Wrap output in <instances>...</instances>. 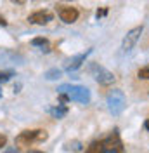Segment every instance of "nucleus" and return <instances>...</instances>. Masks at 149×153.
I'll use <instances>...</instances> for the list:
<instances>
[{
	"label": "nucleus",
	"instance_id": "obj_1",
	"mask_svg": "<svg viewBox=\"0 0 149 153\" xmlns=\"http://www.w3.org/2000/svg\"><path fill=\"white\" fill-rule=\"evenodd\" d=\"M57 91H59V94H64L68 97V101H76V103H82V105L90 103V91L82 85L63 84V85H59Z\"/></svg>",
	"mask_w": 149,
	"mask_h": 153
},
{
	"label": "nucleus",
	"instance_id": "obj_2",
	"mask_svg": "<svg viewBox=\"0 0 149 153\" xmlns=\"http://www.w3.org/2000/svg\"><path fill=\"white\" fill-rule=\"evenodd\" d=\"M47 137H49V134L45 131H42V129L24 131V132H21L16 137V144L21 146V148H28V146H31V144H35V143H44Z\"/></svg>",
	"mask_w": 149,
	"mask_h": 153
},
{
	"label": "nucleus",
	"instance_id": "obj_3",
	"mask_svg": "<svg viewBox=\"0 0 149 153\" xmlns=\"http://www.w3.org/2000/svg\"><path fill=\"white\" fill-rule=\"evenodd\" d=\"M106 103H108V110L113 115H120L125 108V94L120 89L109 91V94L106 96Z\"/></svg>",
	"mask_w": 149,
	"mask_h": 153
},
{
	"label": "nucleus",
	"instance_id": "obj_4",
	"mask_svg": "<svg viewBox=\"0 0 149 153\" xmlns=\"http://www.w3.org/2000/svg\"><path fill=\"white\" fill-rule=\"evenodd\" d=\"M101 146H103V153H125V148H123L118 131H114L108 137H104L101 141Z\"/></svg>",
	"mask_w": 149,
	"mask_h": 153
},
{
	"label": "nucleus",
	"instance_id": "obj_5",
	"mask_svg": "<svg viewBox=\"0 0 149 153\" xmlns=\"http://www.w3.org/2000/svg\"><path fill=\"white\" fill-rule=\"evenodd\" d=\"M89 71L94 75V78L101 84V85H111L113 82H114V75H113L109 70H106V68L99 66L97 63H92L90 66H89Z\"/></svg>",
	"mask_w": 149,
	"mask_h": 153
},
{
	"label": "nucleus",
	"instance_id": "obj_6",
	"mask_svg": "<svg viewBox=\"0 0 149 153\" xmlns=\"http://www.w3.org/2000/svg\"><path fill=\"white\" fill-rule=\"evenodd\" d=\"M140 35H142V26H135V28H132L125 38H123V42H121V49H123V52H128L132 49L135 47V44L139 42Z\"/></svg>",
	"mask_w": 149,
	"mask_h": 153
},
{
	"label": "nucleus",
	"instance_id": "obj_7",
	"mask_svg": "<svg viewBox=\"0 0 149 153\" xmlns=\"http://www.w3.org/2000/svg\"><path fill=\"white\" fill-rule=\"evenodd\" d=\"M57 16L61 18V21H64L66 25H71L78 19L80 12H78L76 7H71V5H57Z\"/></svg>",
	"mask_w": 149,
	"mask_h": 153
},
{
	"label": "nucleus",
	"instance_id": "obj_8",
	"mask_svg": "<svg viewBox=\"0 0 149 153\" xmlns=\"http://www.w3.org/2000/svg\"><path fill=\"white\" fill-rule=\"evenodd\" d=\"M52 19H54V14H52V12H49V10H37V12L30 14L28 21L31 25H40V26H44V25H49Z\"/></svg>",
	"mask_w": 149,
	"mask_h": 153
},
{
	"label": "nucleus",
	"instance_id": "obj_9",
	"mask_svg": "<svg viewBox=\"0 0 149 153\" xmlns=\"http://www.w3.org/2000/svg\"><path fill=\"white\" fill-rule=\"evenodd\" d=\"M90 52H92V51L89 49L83 54H78V56L71 57V59L68 61V65H66V71H74V70H78V68L82 66V63H85V59H87V56H89Z\"/></svg>",
	"mask_w": 149,
	"mask_h": 153
},
{
	"label": "nucleus",
	"instance_id": "obj_10",
	"mask_svg": "<svg viewBox=\"0 0 149 153\" xmlns=\"http://www.w3.org/2000/svg\"><path fill=\"white\" fill-rule=\"evenodd\" d=\"M49 113L52 115L54 118H63L68 113V108L66 106H54V108H49Z\"/></svg>",
	"mask_w": 149,
	"mask_h": 153
},
{
	"label": "nucleus",
	"instance_id": "obj_11",
	"mask_svg": "<svg viewBox=\"0 0 149 153\" xmlns=\"http://www.w3.org/2000/svg\"><path fill=\"white\" fill-rule=\"evenodd\" d=\"M31 45H35V47H40V51H49V40L47 38H42V37H37L31 40Z\"/></svg>",
	"mask_w": 149,
	"mask_h": 153
},
{
	"label": "nucleus",
	"instance_id": "obj_12",
	"mask_svg": "<svg viewBox=\"0 0 149 153\" xmlns=\"http://www.w3.org/2000/svg\"><path fill=\"white\" fill-rule=\"evenodd\" d=\"M85 153H103V146H101V141H92V143L87 146Z\"/></svg>",
	"mask_w": 149,
	"mask_h": 153
},
{
	"label": "nucleus",
	"instance_id": "obj_13",
	"mask_svg": "<svg viewBox=\"0 0 149 153\" xmlns=\"http://www.w3.org/2000/svg\"><path fill=\"white\" fill-rule=\"evenodd\" d=\"M140 80H149V66H144L139 70V73H137Z\"/></svg>",
	"mask_w": 149,
	"mask_h": 153
},
{
	"label": "nucleus",
	"instance_id": "obj_14",
	"mask_svg": "<svg viewBox=\"0 0 149 153\" xmlns=\"http://www.w3.org/2000/svg\"><path fill=\"white\" fill-rule=\"evenodd\" d=\"M14 75L12 71H0V84H4V82H7L10 76Z\"/></svg>",
	"mask_w": 149,
	"mask_h": 153
},
{
	"label": "nucleus",
	"instance_id": "obj_15",
	"mask_svg": "<svg viewBox=\"0 0 149 153\" xmlns=\"http://www.w3.org/2000/svg\"><path fill=\"white\" fill-rule=\"evenodd\" d=\"M59 76H61V71H59V70H50V71L47 73V78H49V80H54V78H59Z\"/></svg>",
	"mask_w": 149,
	"mask_h": 153
},
{
	"label": "nucleus",
	"instance_id": "obj_16",
	"mask_svg": "<svg viewBox=\"0 0 149 153\" xmlns=\"http://www.w3.org/2000/svg\"><path fill=\"white\" fill-rule=\"evenodd\" d=\"M5 143H7V137H5L4 134H0V148H4V146H5Z\"/></svg>",
	"mask_w": 149,
	"mask_h": 153
},
{
	"label": "nucleus",
	"instance_id": "obj_17",
	"mask_svg": "<svg viewBox=\"0 0 149 153\" xmlns=\"http://www.w3.org/2000/svg\"><path fill=\"white\" fill-rule=\"evenodd\" d=\"M106 12H108V9H101V10H97V18H103V16H106Z\"/></svg>",
	"mask_w": 149,
	"mask_h": 153
},
{
	"label": "nucleus",
	"instance_id": "obj_18",
	"mask_svg": "<svg viewBox=\"0 0 149 153\" xmlns=\"http://www.w3.org/2000/svg\"><path fill=\"white\" fill-rule=\"evenodd\" d=\"M10 2H14V4H19V5H23V4H26V0H10Z\"/></svg>",
	"mask_w": 149,
	"mask_h": 153
},
{
	"label": "nucleus",
	"instance_id": "obj_19",
	"mask_svg": "<svg viewBox=\"0 0 149 153\" xmlns=\"http://www.w3.org/2000/svg\"><path fill=\"white\" fill-rule=\"evenodd\" d=\"M0 26H7V21L4 18H0Z\"/></svg>",
	"mask_w": 149,
	"mask_h": 153
},
{
	"label": "nucleus",
	"instance_id": "obj_20",
	"mask_svg": "<svg viewBox=\"0 0 149 153\" xmlns=\"http://www.w3.org/2000/svg\"><path fill=\"white\" fill-rule=\"evenodd\" d=\"M144 129L149 132V120H146V122H144Z\"/></svg>",
	"mask_w": 149,
	"mask_h": 153
},
{
	"label": "nucleus",
	"instance_id": "obj_21",
	"mask_svg": "<svg viewBox=\"0 0 149 153\" xmlns=\"http://www.w3.org/2000/svg\"><path fill=\"white\" fill-rule=\"evenodd\" d=\"M28 153H44V152H38V150H30Z\"/></svg>",
	"mask_w": 149,
	"mask_h": 153
},
{
	"label": "nucleus",
	"instance_id": "obj_22",
	"mask_svg": "<svg viewBox=\"0 0 149 153\" xmlns=\"http://www.w3.org/2000/svg\"><path fill=\"white\" fill-rule=\"evenodd\" d=\"M5 153H16V150H7Z\"/></svg>",
	"mask_w": 149,
	"mask_h": 153
},
{
	"label": "nucleus",
	"instance_id": "obj_23",
	"mask_svg": "<svg viewBox=\"0 0 149 153\" xmlns=\"http://www.w3.org/2000/svg\"><path fill=\"white\" fill-rule=\"evenodd\" d=\"M0 96H2V92H0Z\"/></svg>",
	"mask_w": 149,
	"mask_h": 153
}]
</instances>
